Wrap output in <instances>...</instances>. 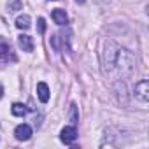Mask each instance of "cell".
<instances>
[{
	"label": "cell",
	"instance_id": "5bb4252c",
	"mask_svg": "<svg viewBox=\"0 0 149 149\" xmlns=\"http://www.w3.org/2000/svg\"><path fill=\"white\" fill-rule=\"evenodd\" d=\"M2 91H4V88H2V86H0V98H2Z\"/></svg>",
	"mask_w": 149,
	"mask_h": 149
},
{
	"label": "cell",
	"instance_id": "8992f818",
	"mask_svg": "<svg viewBox=\"0 0 149 149\" xmlns=\"http://www.w3.org/2000/svg\"><path fill=\"white\" fill-rule=\"evenodd\" d=\"M18 44H19V47H21L23 51H26V53L33 51V40H32L30 35H19V37H18Z\"/></svg>",
	"mask_w": 149,
	"mask_h": 149
},
{
	"label": "cell",
	"instance_id": "7c38bea8",
	"mask_svg": "<svg viewBox=\"0 0 149 149\" xmlns=\"http://www.w3.org/2000/svg\"><path fill=\"white\" fill-rule=\"evenodd\" d=\"M11 49H9V46L7 44H4V42H0V54H7Z\"/></svg>",
	"mask_w": 149,
	"mask_h": 149
},
{
	"label": "cell",
	"instance_id": "277c9868",
	"mask_svg": "<svg viewBox=\"0 0 149 149\" xmlns=\"http://www.w3.org/2000/svg\"><path fill=\"white\" fill-rule=\"evenodd\" d=\"M60 139H61V142H65V144H72L74 140L77 139V130H76V126H65V128L60 132Z\"/></svg>",
	"mask_w": 149,
	"mask_h": 149
},
{
	"label": "cell",
	"instance_id": "6da1fadb",
	"mask_svg": "<svg viewBox=\"0 0 149 149\" xmlns=\"http://www.w3.org/2000/svg\"><path fill=\"white\" fill-rule=\"evenodd\" d=\"M121 72L123 77H130L135 72V58L130 51L126 49H118V56H116V65Z\"/></svg>",
	"mask_w": 149,
	"mask_h": 149
},
{
	"label": "cell",
	"instance_id": "7a4b0ae2",
	"mask_svg": "<svg viewBox=\"0 0 149 149\" xmlns=\"http://www.w3.org/2000/svg\"><path fill=\"white\" fill-rule=\"evenodd\" d=\"M118 46L111 40L105 42V47H104V54H102V61H104V70L105 72H111L116 65V56H118Z\"/></svg>",
	"mask_w": 149,
	"mask_h": 149
},
{
	"label": "cell",
	"instance_id": "9c48e42d",
	"mask_svg": "<svg viewBox=\"0 0 149 149\" xmlns=\"http://www.w3.org/2000/svg\"><path fill=\"white\" fill-rule=\"evenodd\" d=\"M16 26H18L19 30H28V28L32 26V19H30V16H28V14L18 16V19H16Z\"/></svg>",
	"mask_w": 149,
	"mask_h": 149
},
{
	"label": "cell",
	"instance_id": "30bf717a",
	"mask_svg": "<svg viewBox=\"0 0 149 149\" xmlns=\"http://www.w3.org/2000/svg\"><path fill=\"white\" fill-rule=\"evenodd\" d=\"M11 111H13V114H14V116H18V118H23V116L28 112L26 105H23V104H13Z\"/></svg>",
	"mask_w": 149,
	"mask_h": 149
},
{
	"label": "cell",
	"instance_id": "5b68a950",
	"mask_svg": "<svg viewBox=\"0 0 149 149\" xmlns=\"http://www.w3.org/2000/svg\"><path fill=\"white\" fill-rule=\"evenodd\" d=\"M14 137H16L18 140H28V139L32 137V128H30V125H26V123L18 125L16 130H14Z\"/></svg>",
	"mask_w": 149,
	"mask_h": 149
},
{
	"label": "cell",
	"instance_id": "3957f363",
	"mask_svg": "<svg viewBox=\"0 0 149 149\" xmlns=\"http://www.w3.org/2000/svg\"><path fill=\"white\" fill-rule=\"evenodd\" d=\"M135 98L139 100V102H142V104H146L147 100H149V83L146 81V79H142L137 86H135Z\"/></svg>",
	"mask_w": 149,
	"mask_h": 149
},
{
	"label": "cell",
	"instance_id": "4fadbf2b",
	"mask_svg": "<svg viewBox=\"0 0 149 149\" xmlns=\"http://www.w3.org/2000/svg\"><path fill=\"white\" fill-rule=\"evenodd\" d=\"M44 30H46V21H44V18H39V32L44 33Z\"/></svg>",
	"mask_w": 149,
	"mask_h": 149
},
{
	"label": "cell",
	"instance_id": "ba28073f",
	"mask_svg": "<svg viewBox=\"0 0 149 149\" xmlns=\"http://www.w3.org/2000/svg\"><path fill=\"white\" fill-rule=\"evenodd\" d=\"M51 16H53V19H54L56 25H67V21H68V18H67V14H65L63 9H54L51 13Z\"/></svg>",
	"mask_w": 149,
	"mask_h": 149
},
{
	"label": "cell",
	"instance_id": "52a82bcc",
	"mask_svg": "<svg viewBox=\"0 0 149 149\" xmlns=\"http://www.w3.org/2000/svg\"><path fill=\"white\" fill-rule=\"evenodd\" d=\"M37 95H39V100L42 104H46L49 100V86L46 83H39L37 84Z\"/></svg>",
	"mask_w": 149,
	"mask_h": 149
},
{
	"label": "cell",
	"instance_id": "9a60e30c",
	"mask_svg": "<svg viewBox=\"0 0 149 149\" xmlns=\"http://www.w3.org/2000/svg\"><path fill=\"white\" fill-rule=\"evenodd\" d=\"M77 2H79V4H84V2H86V0H77Z\"/></svg>",
	"mask_w": 149,
	"mask_h": 149
},
{
	"label": "cell",
	"instance_id": "8fae6325",
	"mask_svg": "<svg viewBox=\"0 0 149 149\" xmlns=\"http://www.w3.org/2000/svg\"><path fill=\"white\" fill-rule=\"evenodd\" d=\"M68 118H70L72 125H76V123L79 121V114H77V105H76V104H72V105H70V112H68Z\"/></svg>",
	"mask_w": 149,
	"mask_h": 149
}]
</instances>
